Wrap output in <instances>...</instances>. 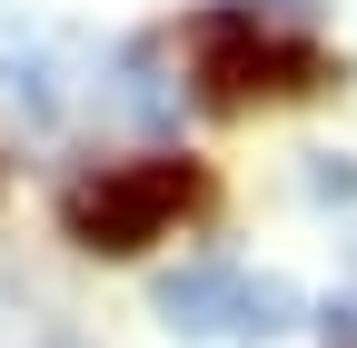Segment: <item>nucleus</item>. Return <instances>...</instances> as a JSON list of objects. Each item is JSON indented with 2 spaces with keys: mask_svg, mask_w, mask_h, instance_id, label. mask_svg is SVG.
<instances>
[{
  "mask_svg": "<svg viewBox=\"0 0 357 348\" xmlns=\"http://www.w3.org/2000/svg\"><path fill=\"white\" fill-rule=\"evenodd\" d=\"M199 199H208L199 159H129V169H100V180L60 189V229L89 259H129V249H149L178 209H199Z\"/></svg>",
  "mask_w": 357,
  "mask_h": 348,
  "instance_id": "obj_1",
  "label": "nucleus"
},
{
  "mask_svg": "<svg viewBox=\"0 0 357 348\" xmlns=\"http://www.w3.org/2000/svg\"><path fill=\"white\" fill-rule=\"evenodd\" d=\"M149 309L178 328V338H288L307 309H298V289L278 269H238V259H208V269H169Z\"/></svg>",
  "mask_w": 357,
  "mask_h": 348,
  "instance_id": "obj_2",
  "label": "nucleus"
},
{
  "mask_svg": "<svg viewBox=\"0 0 357 348\" xmlns=\"http://www.w3.org/2000/svg\"><path fill=\"white\" fill-rule=\"evenodd\" d=\"M189 60H199L208 110H248L268 90H318V80H328V60L307 50V40L258 30V10H199L189 20Z\"/></svg>",
  "mask_w": 357,
  "mask_h": 348,
  "instance_id": "obj_3",
  "label": "nucleus"
},
{
  "mask_svg": "<svg viewBox=\"0 0 357 348\" xmlns=\"http://www.w3.org/2000/svg\"><path fill=\"white\" fill-rule=\"evenodd\" d=\"M109 110H129L139 129H178V90L159 80V40H129V50H119V80H109Z\"/></svg>",
  "mask_w": 357,
  "mask_h": 348,
  "instance_id": "obj_4",
  "label": "nucleus"
},
{
  "mask_svg": "<svg viewBox=\"0 0 357 348\" xmlns=\"http://www.w3.org/2000/svg\"><path fill=\"white\" fill-rule=\"evenodd\" d=\"M0 90L30 100V119H60L70 110V90L50 80V40H0Z\"/></svg>",
  "mask_w": 357,
  "mask_h": 348,
  "instance_id": "obj_5",
  "label": "nucleus"
},
{
  "mask_svg": "<svg viewBox=\"0 0 357 348\" xmlns=\"http://www.w3.org/2000/svg\"><path fill=\"white\" fill-rule=\"evenodd\" d=\"M307 180H318V199H357V169H347V159H318Z\"/></svg>",
  "mask_w": 357,
  "mask_h": 348,
  "instance_id": "obj_6",
  "label": "nucleus"
},
{
  "mask_svg": "<svg viewBox=\"0 0 357 348\" xmlns=\"http://www.w3.org/2000/svg\"><path fill=\"white\" fill-rule=\"evenodd\" d=\"M50 348H70V338H50Z\"/></svg>",
  "mask_w": 357,
  "mask_h": 348,
  "instance_id": "obj_7",
  "label": "nucleus"
}]
</instances>
